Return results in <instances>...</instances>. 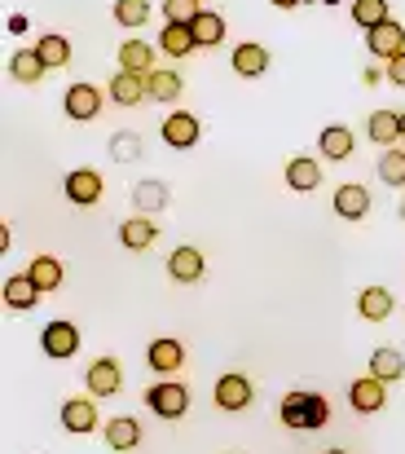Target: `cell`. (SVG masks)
<instances>
[{
	"mask_svg": "<svg viewBox=\"0 0 405 454\" xmlns=\"http://www.w3.org/2000/svg\"><path fill=\"white\" fill-rule=\"evenodd\" d=\"M277 415H282L286 428H295V433H313V428L331 424V402L317 397V393H286L282 406H277Z\"/></svg>",
	"mask_w": 405,
	"mask_h": 454,
	"instance_id": "6da1fadb",
	"label": "cell"
},
{
	"mask_svg": "<svg viewBox=\"0 0 405 454\" xmlns=\"http://www.w3.org/2000/svg\"><path fill=\"white\" fill-rule=\"evenodd\" d=\"M212 402H216V411H247L252 402H256V384L247 380V375H238V371H230V375H221L216 380V388H212Z\"/></svg>",
	"mask_w": 405,
	"mask_h": 454,
	"instance_id": "7a4b0ae2",
	"label": "cell"
},
{
	"mask_svg": "<svg viewBox=\"0 0 405 454\" xmlns=\"http://www.w3.org/2000/svg\"><path fill=\"white\" fill-rule=\"evenodd\" d=\"M40 348H44L53 362H66V357H75V353H80V326H75V322H66V317L49 322V326L40 331Z\"/></svg>",
	"mask_w": 405,
	"mask_h": 454,
	"instance_id": "3957f363",
	"label": "cell"
},
{
	"mask_svg": "<svg viewBox=\"0 0 405 454\" xmlns=\"http://www.w3.org/2000/svg\"><path fill=\"white\" fill-rule=\"evenodd\" d=\"M145 406L159 419H181L190 411V388L185 384H150L145 388Z\"/></svg>",
	"mask_w": 405,
	"mask_h": 454,
	"instance_id": "277c9868",
	"label": "cell"
},
{
	"mask_svg": "<svg viewBox=\"0 0 405 454\" xmlns=\"http://www.w3.org/2000/svg\"><path fill=\"white\" fill-rule=\"evenodd\" d=\"M102 172L97 168H75V172H66V199L75 203V207H93L97 199H102Z\"/></svg>",
	"mask_w": 405,
	"mask_h": 454,
	"instance_id": "5b68a950",
	"label": "cell"
},
{
	"mask_svg": "<svg viewBox=\"0 0 405 454\" xmlns=\"http://www.w3.org/2000/svg\"><path fill=\"white\" fill-rule=\"evenodd\" d=\"M348 402H353V411H362V415H379V411L388 406V384L375 380V375H362V380H353Z\"/></svg>",
	"mask_w": 405,
	"mask_h": 454,
	"instance_id": "8992f818",
	"label": "cell"
},
{
	"mask_svg": "<svg viewBox=\"0 0 405 454\" xmlns=\"http://www.w3.org/2000/svg\"><path fill=\"white\" fill-rule=\"evenodd\" d=\"M62 102H66V115L80 120V124H89V120L102 115V89H93V84H71Z\"/></svg>",
	"mask_w": 405,
	"mask_h": 454,
	"instance_id": "52a82bcc",
	"label": "cell"
},
{
	"mask_svg": "<svg viewBox=\"0 0 405 454\" xmlns=\"http://www.w3.org/2000/svg\"><path fill=\"white\" fill-rule=\"evenodd\" d=\"M145 362H150L154 375H172V371L185 366V344L172 340V335H163V340H154V344L145 348Z\"/></svg>",
	"mask_w": 405,
	"mask_h": 454,
	"instance_id": "ba28073f",
	"label": "cell"
},
{
	"mask_svg": "<svg viewBox=\"0 0 405 454\" xmlns=\"http://www.w3.org/2000/svg\"><path fill=\"white\" fill-rule=\"evenodd\" d=\"M84 384H89V393H93V397H115V393L124 388V371H120V362H111V357H97V362L89 366Z\"/></svg>",
	"mask_w": 405,
	"mask_h": 454,
	"instance_id": "9c48e42d",
	"label": "cell"
},
{
	"mask_svg": "<svg viewBox=\"0 0 405 454\" xmlns=\"http://www.w3.org/2000/svg\"><path fill=\"white\" fill-rule=\"evenodd\" d=\"M366 44H370V53L375 58H384V62H393L397 53H405V27L397 18H388L384 27H375V31H366Z\"/></svg>",
	"mask_w": 405,
	"mask_h": 454,
	"instance_id": "30bf717a",
	"label": "cell"
},
{
	"mask_svg": "<svg viewBox=\"0 0 405 454\" xmlns=\"http://www.w3.org/2000/svg\"><path fill=\"white\" fill-rule=\"evenodd\" d=\"M150 98V75H136V71H115L111 75V102L115 106H136Z\"/></svg>",
	"mask_w": 405,
	"mask_h": 454,
	"instance_id": "8fae6325",
	"label": "cell"
},
{
	"mask_svg": "<svg viewBox=\"0 0 405 454\" xmlns=\"http://www.w3.org/2000/svg\"><path fill=\"white\" fill-rule=\"evenodd\" d=\"M163 142H167L172 151H190V146L199 142V120H194L190 111H172V115L163 120Z\"/></svg>",
	"mask_w": 405,
	"mask_h": 454,
	"instance_id": "7c38bea8",
	"label": "cell"
},
{
	"mask_svg": "<svg viewBox=\"0 0 405 454\" xmlns=\"http://www.w3.org/2000/svg\"><path fill=\"white\" fill-rule=\"evenodd\" d=\"M40 283L31 278V274H13V278H4V304L13 309V313H27V309H35L40 304Z\"/></svg>",
	"mask_w": 405,
	"mask_h": 454,
	"instance_id": "4fadbf2b",
	"label": "cell"
},
{
	"mask_svg": "<svg viewBox=\"0 0 405 454\" xmlns=\"http://www.w3.org/2000/svg\"><path fill=\"white\" fill-rule=\"evenodd\" d=\"M331 207H335V212H339L344 221H362V216L370 212V190H366V185H353V181H348V185H339V190H335Z\"/></svg>",
	"mask_w": 405,
	"mask_h": 454,
	"instance_id": "5bb4252c",
	"label": "cell"
},
{
	"mask_svg": "<svg viewBox=\"0 0 405 454\" xmlns=\"http://www.w3.org/2000/svg\"><path fill=\"white\" fill-rule=\"evenodd\" d=\"M167 274H172L176 283H199V278H203V252L190 247V243H181V247L167 256Z\"/></svg>",
	"mask_w": 405,
	"mask_h": 454,
	"instance_id": "9a60e30c",
	"label": "cell"
},
{
	"mask_svg": "<svg viewBox=\"0 0 405 454\" xmlns=\"http://www.w3.org/2000/svg\"><path fill=\"white\" fill-rule=\"evenodd\" d=\"M154 239H159V225H154L150 216H129V221L120 225V243H124L129 252H150Z\"/></svg>",
	"mask_w": 405,
	"mask_h": 454,
	"instance_id": "2e32d148",
	"label": "cell"
},
{
	"mask_svg": "<svg viewBox=\"0 0 405 454\" xmlns=\"http://www.w3.org/2000/svg\"><path fill=\"white\" fill-rule=\"evenodd\" d=\"M62 428H66V433H80V437L93 433V428H97V406H93L89 397H71V402L62 406Z\"/></svg>",
	"mask_w": 405,
	"mask_h": 454,
	"instance_id": "e0dca14e",
	"label": "cell"
},
{
	"mask_svg": "<svg viewBox=\"0 0 405 454\" xmlns=\"http://www.w3.org/2000/svg\"><path fill=\"white\" fill-rule=\"evenodd\" d=\"M106 446L115 454H129L141 446V424H136L133 415H115L111 424H106Z\"/></svg>",
	"mask_w": 405,
	"mask_h": 454,
	"instance_id": "ac0fdd59",
	"label": "cell"
},
{
	"mask_svg": "<svg viewBox=\"0 0 405 454\" xmlns=\"http://www.w3.org/2000/svg\"><path fill=\"white\" fill-rule=\"evenodd\" d=\"M317 146H322V159H331V163H344L348 154L357 151V137H353L344 124H331V129H322Z\"/></svg>",
	"mask_w": 405,
	"mask_h": 454,
	"instance_id": "d6986e66",
	"label": "cell"
},
{
	"mask_svg": "<svg viewBox=\"0 0 405 454\" xmlns=\"http://www.w3.org/2000/svg\"><path fill=\"white\" fill-rule=\"evenodd\" d=\"M370 375H375V380H384V384H397V380L405 375L401 348H397V344H384V348H375V353H370Z\"/></svg>",
	"mask_w": 405,
	"mask_h": 454,
	"instance_id": "ffe728a7",
	"label": "cell"
},
{
	"mask_svg": "<svg viewBox=\"0 0 405 454\" xmlns=\"http://www.w3.org/2000/svg\"><path fill=\"white\" fill-rule=\"evenodd\" d=\"M393 309H397V296H393L388 287H366V292L357 296V313H362L366 322H384V317H393Z\"/></svg>",
	"mask_w": 405,
	"mask_h": 454,
	"instance_id": "44dd1931",
	"label": "cell"
},
{
	"mask_svg": "<svg viewBox=\"0 0 405 454\" xmlns=\"http://www.w3.org/2000/svg\"><path fill=\"white\" fill-rule=\"evenodd\" d=\"M234 71L243 75V80H256V75H265L269 71V49L265 44H238L234 49Z\"/></svg>",
	"mask_w": 405,
	"mask_h": 454,
	"instance_id": "7402d4cb",
	"label": "cell"
},
{
	"mask_svg": "<svg viewBox=\"0 0 405 454\" xmlns=\"http://www.w3.org/2000/svg\"><path fill=\"white\" fill-rule=\"evenodd\" d=\"M286 185H291V190H300V194L317 190V185H322V163H317V159H308V154L291 159V163H286Z\"/></svg>",
	"mask_w": 405,
	"mask_h": 454,
	"instance_id": "603a6c76",
	"label": "cell"
},
{
	"mask_svg": "<svg viewBox=\"0 0 405 454\" xmlns=\"http://www.w3.org/2000/svg\"><path fill=\"white\" fill-rule=\"evenodd\" d=\"M120 71L150 75V71H154V49H150L145 40H124V44H120Z\"/></svg>",
	"mask_w": 405,
	"mask_h": 454,
	"instance_id": "cb8c5ba5",
	"label": "cell"
},
{
	"mask_svg": "<svg viewBox=\"0 0 405 454\" xmlns=\"http://www.w3.org/2000/svg\"><path fill=\"white\" fill-rule=\"evenodd\" d=\"M159 49H163L167 58H185V53H194V49H199V40H194V31H190V27L167 22V27H163V35H159Z\"/></svg>",
	"mask_w": 405,
	"mask_h": 454,
	"instance_id": "d4e9b609",
	"label": "cell"
},
{
	"mask_svg": "<svg viewBox=\"0 0 405 454\" xmlns=\"http://www.w3.org/2000/svg\"><path fill=\"white\" fill-rule=\"evenodd\" d=\"M35 53H40V62H44L49 71H58V67H66V62H71V40H66V35H58V31H44V35H40V44H35Z\"/></svg>",
	"mask_w": 405,
	"mask_h": 454,
	"instance_id": "484cf974",
	"label": "cell"
},
{
	"mask_svg": "<svg viewBox=\"0 0 405 454\" xmlns=\"http://www.w3.org/2000/svg\"><path fill=\"white\" fill-rule=\"evenodd\" d=\"M49 67L40 62V53L35 49H18L13 58H9V75L18 80V84H40V75H44Z\"/></svg>",
	"mask_w": 405,
	"mask_h": 454,
	"instance_id": "4316f807",
	"label": "cell"
},
{
	"mask_svg": "<svg viewBox=\"0 0 405 454\" xmlns=\"http://www.w3.org/2000/svg\"><path fill=\"white\" fill-rule=\"evenodd\" d=\"M181 89H185V80H181L172 67H154V71H150V98H154V102H176Z\"/></svg>",
	"mask_w": 405,
	"mask_h": 454,
	"instance_id": "83f0119b",
	"label": "cell"
},
{
	"mask_svg": "<svg viewBox=\"0 0 405 454\" xmlns=\"http://www.w3.org/2000/svg\"><path fill=\"white\" fill-rule=\"evenodd\" d=\"M366 133H370V142L393 146V142H401V115H393V111H375V115L366 120Z\"/></svg>",
	"mask_w": 405,
	"mask_h": 454,
	"instance_id": "f1b7e54d",
	"label": "cell"
},
{
	"mask_svg": "<svg viewBox=\"0 0 405 454\" xmlns=\"http://www.w3.org/2000/svg\"><path fill=\"white\" fill-rule=\"evenodd\" d=\"M190 31H194L199 49H216V44L225 40V18H221V13H199V18L190 22Z\"/></svg>",
	"mask_w": 405,
	"mask_h": 454,
	"instance_id": "f546056e",
	"label": "cell"
},
{
	"mask_svg": "<svg viewBox=\"0 0 405 454\" xmlns=\"http://www.w3.org/2000/svg\"><path fill=\"white\" fill-rule=\"evenodd\" d=\"M388 18H393L388 0H353V22H357L362 31H375V27H384Z\"/></svg>",
	"mask_w": 405,
	"mask_h": 454,
	"instance_id": "4dcf8cb0",
	"label": "cell"
},
{
	"mask_svg": "<svg viewBox=\"0 0 405 454\" xmlns=\"http://www.w3.org/2000/svg\"><path fill=\"white\" fill-rule=\"evenodd\" d=\"M27 274L40 283V292H58V287H62V261H58V256H35Z\"/></svg>",
	"mask_w": 405,
	"mask_h": 454,
	"instance_id": "1f68e13d",
	"label": "cell"
},
{
	"mask_svg": "<svg viewBox=\"0 0 405 454\" xmlns=\"http://www.w3.org/2000/svg\"><path fill=\"white\" fill-rule=\"evenodd\" d=\"M133 203L141 207V216L167 207V185H163V181H141V185L133 190Z\"/></svg>",
	"mask_w": 405,
	"mask_h": 454,
	"instance_id": "d6a6232c",
	"label": "cell"
},
{
	"mask_svg": "<svg viewBox=\"0 0 405 454\" xmlns=\"http://www.w3.org/2000/svg\"><path fill=\"white\" fill-rule=\"evenodd\" d=\"M115 22L129 27V31L145 27L150 22V0H115Z\"/></svg>",
	"mask_w": 405,
	"mask_h": 454,
	"instance_id": "836d02e7",
	"label": "cell"
},
{
	"mask_svg": "<svg viewBox=\"0 0 405 454\" xmlns=\"http://www.w3.org/2000/svg\"><path fill=\"white\" fill-rule=\"evenodd\" d=\"M141 154H145V142H141L136 133H115V137H111V159H115V163H133Z\"/></svg>",
	"mask_w": 405,
	"mask_h": 454,
	"instance_id": "e575fe53",
	"label": "cell"
},
{
	"mask_svg": "<svg viewBox=\"0 0 405 454\" xmlns=\"http://www.w3.org/2000/svg\"><path fill=\"white\" fill-rule=\"evenodd\" d=\"M199 13H203V9H199V0H163V18H167V22H181V27H190Z\"/></svg>",
	"mask_w": 405,
	"mask_h": 454,
	"instance_id": "d590c367",
	"label": "cell"
},
{
	"mask_svg": "<svg viewBox=\"0 0 405 454\" xmlns=\"http://www.w3.org/2000/svg\"><path fill=\"white\" fill-rule=\"evenodd\" d=\"M379 176H384L388 185H405V154L384 151V159H379Z\"/></svg>",
	"mask_w": 405,
	"mask_h": 454,
	"instance_id": "8d00e7d4",
	"label": "cell"
},
{
	"mask_svg": "<svg viewBox=\"0 0 405 454\" xmlns=\"http://www.w3.org/2000/svg\"><path fill=\"white\" fill-rule=\"evenodd\" d=\"M384 75H388L393 84H401V89H405V53H397V58L388 62V71H384Z\"/></svg>",
	"mask_w": 405,
	"mask_h": 454,
	"instance_id": "74e56055",
	"label": "cell"
},
{
	"mask_svg": "<svg viewBox=\"0 0 405 454\" xmlns=\"http://www.w3.org/2000/svg\"><path fill=\"white\" fill-rule=\"evenodd\" d=\"M9 31H13V35H22V31H27V18H22V13H13V18H9Z\"/></svg>",
	"mask_w": 405,
	"mask_h": 454,
	"instance_id": "f35d334b",
	"label": "cell"
},
{
	"mask_svg": "<svg viewBox=\"0 0 405 454\" xmlns=\"http://www.w3.org/2000/svg\"><path fill=\"white\" fill-rule=\"evenodd\" d=\"M13 247V234H9V225H0V252H9Z\"/></svg>",
	"mask_w": 405,
	"mask_h": 454,
	"instance_id": "ab89813d",
	"label": "cell"
},
{
	"mask_svg": "<svg viewBox=\"0 0 405 454\" xmlns=\"http://www.w3.org/2000/svg\"><path fill=\"white\" fill-rule=\"evenodd\" d=\"M273 4H277V9H295L300 0H273Z\"/></svg>",
	"mask_w": 405,
	"mask_h": 454,
	"instance_id": "60d3db41",
	"label": "cell"
},
{
	"mask_svg": "<svg viewBox=\"0 0 405 454\" xmlns=\"http://www.w3.org/2000/svg\"><path fill=\"white\" fill-rule=\"evenodd\" d=\"M401 142H405V111H401Z\"/></svg>",
	"mask_w": 405,
	"mask_h": 454,
	"instance_id": "b9f144b4",
	"label": "cell"
},
{
	"mask_svg": "<svg viewBox=\"0 0 405 454\" xmlns=\"http://www.w3.org/2000/svg\"><path fill=\"white\" fill-rule=\"evenodd\" d=\"M326 454H348V450H326Z\"/></svg>",
	"mask_w": 405,
	"mask_h": 454,
	"instance_id": "7bdbcfd3",
	"label": "cell"
},
{
	"mask_svg": "<svg viewBox=\"0 0 405 454\" xmlns=\"http://www.w3.org/2000/svg\"><path fill=\"white\" fill-rule=\"evenodd\" d=\"M401 221H405V203H401Z\"/></svg>",
	"mask_w": 405,
	"mask_h": 454,
	"instance_id": "ee69618b",
	"label": "cell"
},
{
	"mask_svg": "<svg viewBox=\"0 0 405 454\" xmlns=\"http://www.w3.org/2000/svg\"><path fill=\"white\" fill-rule=\"evenodd\" d=\"M300 4H313V0H300Z\"/></svg>",
	"mask_w": 405,
	"mask_h": 454,
	"instance_id": "f6af8a7d",
	"label": "cell"
}]
</instances>
